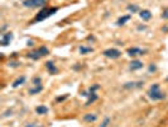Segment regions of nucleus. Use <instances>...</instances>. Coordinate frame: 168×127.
<instances>
[{
  "mask_svg": "<svg viewBox=\"0 0 168 127\" xmlns=\"http://www.w3.org/2000/svg\"><path fill=\"white\" fill-rule=\"evenodd\" d=\"M146 28H147L146 26H139V27H138V29H139V31H144Z\"/></svg>",
  "mask_w": 168,
  "mask_h": 127,
  "instance_id": "29",
  "label": "nucleus"
},
{
  "mask_svg": "<svg viewBox=\"0 0 168 127\" xmlns=\"http://www.w3.org/2000/svg\"><path fill=\"white\" fill-rule=\"evenodd\" d=\"M9 66H11V68H18V66H20V64L18 62V61H9L8 64Z\"/></svg>",
  "mask_w": 168,
  "mask_h": 127,
  "instance_id": "24",
  "label": "nucleus"
},
{
  "mask_svg": "<svg viewBox=\"0 0 168 127\" xmlns=\"http://www.w3.org/2000/svg\"><path fill=\"white\" fill-rule=\"evenodd\" d=\"M127 53L130 57H135V56H139V55H146L147 50H143V48H139V47H130L127 50Z\"/></svg>",
  "mask_w": 168,
  "mask_h": 127,
  "instance_id": "6",
  "label": "nucleus"
},
{
  "mask_svg": "<svg viewBox=\"0 0 168 127\" xmlns=\"http://www.w3.org/2000/svg\"><path fill=\"white\" fill-rule=\"evenodd\" d=\"M99 88H100V85H98V84H94L92 87H90V88H88V92H90V93H95Z\"/></svg>",
  "mask_w": 168,
  "mask_h": 127,
  "instance_id": "23",
  "label": "nucleus"
},
{
  "mask_svg": "<svg viewBox=\"0 0 168 127\" xmlns=\"http://www.w3.org/2000/svg\"><path fill=\"white\" fill-rule=\"evenodd\" d=\"M5 28H7V26H3V27H2V32H4V31H5Z\"/></svg>",
  "mask_w": 168,
  "mask_h": 127,
  "instance_id": "30",
  "label": "nucleus"
},
{
  "mask_svg": "<svg viewBox=\"0 0 168 127\" xmlns=\"http://www.w3.org/2000/svg\"><path fill=\"white\" fill-rule=\"evenodd\" d=\"M160 17H162V19H164V21H167V19H168V8H166L163 11H162Z\"/></svg>",
  "mask_w": 168,
  "mask_h": 127,
  "instance_id": "22",
  "label": "nucleus"
},
{
  "mask_svg": "<svg viewBox=\"0 0 168 127\" xmlns=\"http://www.w3.org/2000/svg\"><path fill=\"white\" fill-rule=\"evenodd\" d=\"M66 98H67V95H64V97H57V98H56V102H63Z\"/></svg>",
  "mask_w": 168,
  "mask_h": 127,
  "instance_id": "26",
  "label": "nucleus"
},
{
  "mask_svg": "<svg viewBox=\"0 0 168 127\" xmlns=\"http://www.w3.org/2000/svg\"><path fill=\"white\" fill-rule=\"evenodd\" d=\"M26 83V76L24 75H22V76H19L16 80H14L13 81V84H11V87L13 88H18V87H20V85H23V84Z\"/></svg>",
  "mask_w": 168,
  "mask_h": 127,
  "instance_id": "14",
  "label": "nucleus"
},
{
  "mask_svg": "<svg viewBox=\"0 0 168 127\" xmlns=\"http://www.w3.org/2000/svg\"><path fill=\"white\" fill-rule=\"evenodd\" d=\"M127 9L130 11V13L131 14H133V13H139V7H138V5H135V4H129L128 5V7H127Z\"/></svg>",
  "mask_w": 168,
  "mask_h": 127,
  "instance_id": "19",
  "label": "nucleus"
},
{
  "mask_svg": "<svg viewBox=\"0 0 168 127\" xmlns=\"http://www.w3.org/2000/svg\"><path fill=\"white\" fill-rule=\"evenodd\" d=\"M26 127H42V125H39V123H28Z\"/></svg>",
  "mask_w": 168,
  "mask_h": 127,
  "instance_id": "25",
  "label": "nucleus"
},
{
  "mask_svg": "<svg viewBox=\"0 0 168 127\" xmlns=\"http://www.w3.org/2000/svg\"><path fill=\"white\" fill-rule=\"evenodd\" d=\"M57 10H58L57 7H53V8H42L39 13L34 17V19L32 21L31 24L39 23V22H42V21L47 19L48 17H51V15H53V14H56V13H57Z\"/></svg>",
  "mask_w": 168,
  "mask_h": 127,
  "instance_id": "1",
  "label": "nucleus"
},
{
  "mask_svg": "<svg viewBox=\"0 0 168 127\" xmlns=\"http://www.w3.org/2000/svg\"><path fill=\"white\" fill-rule=\"evenodd\" d=\"M155 70H157V68H155V65H151V66H149V71H151V72H154Z\"/></svg>",
  "mask_w": 168,
  "mask_h": 127,
  "instance_id": "27",
  "label": "nucleus"
},
{
  "mask_svg": "<svg viewBox=\"0 0 168 127\" xmlns=\"http://www.w3.org/2000/svg\"><path fill=\"white\" fill-rule=\"evenodd\" d=\"M130 18H131V14H127V15H123V17H120L119 18V19L116 21V26H124V24L125 23H127L129 19H130Z\"/></svg>",
  "mask_w": 168,
  "mask_h": 127,
  "instance_id": "13",
  "label": "nucleus"
},
{
  "mask_svg": "<svg viewBox=\"0 0 168 127\" xmlns=\"http://www.w3.org/2000/svg\"><path fill=\"white\" fill-rule=\"evenodd\" d=\"M143 66H144V64L142 61H139V60H131V62L129 65V70L136 71V70H140Z\"/></svg>",
  "mask_w": 168,
  "mask_h": 127,
  "instance_id": "8",
  "label": "nucleus"
},
{
  "mask_svg": "<svg viewBox=\"0 0 168 127\" xmlns=\"http://www.w3.org/2000/svg\"><path fill=\"white\" fill-rule=\"evenodd\" d=\"M33 45H34V41H32V40H28V41H27V46H28V47H32Z\"/></svg>",
  "mask_w": 168,
  "mask_h": 127,
  "instance_id": "28",
  "label": "nucleus"
},
{
  "mask_svg": "<svg viewBox=\"0 0 168 127\" xmlns=\"http://www.w3.org/2000/svg\"><path fill=\"white\" fill-rule=\"evenodd\" d=\"M32 83H33V85H34V87H35V85H42V78H40V76H35V78H33Z\"/></svg>",
  "mask_w": 168,
  "mask_h": 127,
  "instance_id": "21",
  "label": "nucleus"
},
{
  "mask_svg": "<svg viewBox=\"0 0 168 127\" xmlns=\"http://www.w3.org/2000/svg\"><path fill=\"white\" fill-rule=\"evenodd\" d=\"M35 112H37V114H39V116H44V114L48 113V107L38 106V107H35Z\"/></svg>",
  "mask_w": 168,
  "mask_h": 127,
  "instance_id": "15",
  "label": "nucleus"
},
{
  "mask_svg": "<svg viewBox=\"0 0 168 127\" xmlns=\"http://www.w3.org/2000/svg\"><path fill=\"white\" fill-rule=\"evenodd\" d=\"M46 68H47V70H48L50 74H52V75L58 74V69L56 68V65H55V62H53V61H47L46 62Z\"/></svg>",
  "mask_w": 168,
  "mask_h": 127,
  "instance_id": "9",
  "label": "nucleus"
},
{
  "mask_svg": "<svg viewBox=\"0 0 168 127\" xmlns=\"http://www.w3.org/2000/svg\"><path fill=\"white\" fill-rule=\"evenodd\" d=\"M103 55L107 59H111V60H115V59H119L122 56V51H119L118 48H107L103 52Z\"/></svg>",
  "mask_w": 168,
  "mask_h": 127,
  "instance_id": "5",
  "label": "nucleus"
},
{
  "mask_svg": "<svg viewBox=\"0 0 168 127\" xmlns=\"http://www.w3.org/2000/svg\"><path fill=\"white\" fill-rule=\"evenodd\" d=\"M79 51H80V53H81V55H88V53L94 52V48H92V47H86V46H81V47L79 48Z\"/></svg>",
  "mask_w": 168,
  "mask_h": 127,
  "instance_id": "16",
  "label": "nucleus"
},
{
  "mask_svg": "<svg viewBox=\"0 0 168 127\" xmlns=\"http://www.w3.org/2000/svg\"><path fill=\"white\" fill-rule=\"evenodd\" d=\"M148 97H149V98H151L152 100H160V99H164V98H166V94L160 92L159 84H158V83H154V84H152V87L149 88Z\"/></svg>",
  "mask_w": 168,
  "mask_h": 127,
  "instance_id": "2",
  "label": "nucleus"
},
{
  "mask_svg": "<svg viewBox=\"0 0 168 127\" xmlns=\"http://www.w3.org/2000/svg\"><path fill=\"white\" fill-rule=\"evenodd\" d=\"M47 0H23V7L29 8V9H35V8H40L46 5Z\"/></svg>",
  "mask_w": 168,
  "mask_h": 127,
  "instance_id": "4",
  "label": "nucleus"
},
{
  "mask_svg": "<svg viewBox=\"0 0 168 127\" xmlns=\"http://www.w3.org/2000/svg\"><path fill=\"white\" fill-rule=\"evenodd\" d=\"M98 98H99L98 94H96V93H91V94H90V97H88V99H87V102H86V104H85V106L88 107L90 104H92L95 100H98Z\"/></svg>",
  "mask_w": 168,
  "mask_h": 127,
  "instance_id": "18",
  "label": "nucleus"
},
{
  "mask_svg": "<svg viewBox=\"0 0 168 127\" xmlns=\"http://www.w3.org/2000/svg\"><path fill=\"white\" fill-rule=\"evenodd\" d=\"M48 55H50V50H48L46 46H40L39 48H37V50L31 51L27 56L31 60H39V59L44 57V56H48Z\"/></svg>",
  "mask_w": 168,
  "mask_h": 127,
  "instance_id": "3",
  "label": "nucleus"
},
{
  "mask_svg": "<svg viewBox=\"0 0 168 127\" xmlns=\"http://www.w3.org/2000/svg\"><path fill=\"white\" fill-rule=\"evenodd\" d=\"M143 81H138V83H134V81H131V83H127V84H124L123 88L124 89H134V88H140L143 87Z\"/></svg>",
  "mask_w": 168,
  "mask_h": 127,
  "instance_id": "12",
  "label": "nucleus"
},
{
  "mask_svg": "<svg viewBox=\"0 0 168 127\" xmlns=\"http://www.w3.org/2000/svg\"><path fill=\"white\" fill-rule=\"evenodd\" d=\"M14 38V34L11 32H7V33H3L2 36V41H0V43H2V46H8L11 41H13Z\"/></svg>",
  "mask_w": 168,
  "mask_h": 127,
  "instance_id": "7",
  "label": "nucleus"
},
{
  "mask_svg": "<svg viewBox=\"0 0 168 127\" xmlns=\"http://www.w3.org/2000/svg\"><path fill=\"white\" fill-rule=\"evenodd\" d=\"M83 121L87 123H94L98 121V114H95V113H86V114H83Z\"/></svg>",
  "mask_w": 168,
  "mask_h": 127,
  "instance_id": "10",
  "label": "nucleus"
},
{
  "mask_svg": "<svg viewBox=\"0 0 168 127\" xmlns=\"http://www.w3.org/2000/svg\"><path fill=\"white\" fill-rule=\"evenodd\" d=\"M111 123V119H110V117H105L104 118V121H103V123L100 125V127H109V125Z\"/></svg>",
  "mask_w": 168,
  "mask_h": 127,
  "instance_id": "20",
  "label": "nucleus"
},
{
  "mask_svg": "<svg viewBox=\"0 0 168 127\" xmlns=\"http://www.w3.org/2000/svg\"><path fill=\"white\" fill-rule=\"evenodd\" d=\"M139 17H140V19L142 21H149L152 18V13H151V10H148V9H142L139 11Z\"/></svg>",
  "mask_w": 168,
  "mask_h": 127,
  "instance_id": "11",
  "label": "nucleus"
},
{
  "mask_svg": "<svg viewBox=\"0 0 168 127\" xmlns=\"http://www.w3.org/2000/svg\"><path fill=\"white\" fill-rule=\"evenodd\" d=\"M42 90H43V85H35L34 88L29 89V94L31 95H34V94H39Z\"/></svg>",
  "mask_w": 168,
  "mask_h": 127,
  "instance_id": "17",
  "label": "nucleus"
}]
</instances>
